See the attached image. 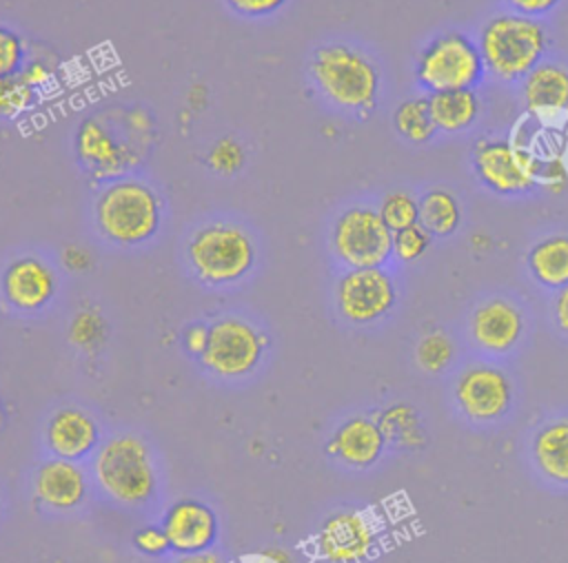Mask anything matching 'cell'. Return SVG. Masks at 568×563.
<instances>
[{"mask_svg": "<svg viewBox=\"0 0 568 563\" xmlns=\"http://www.w3.org/2000/svg\"><path fill=\"white\" fill-rule=\"evenodd\" d=\"M486 78L499 84H519L541 60L552 38L544 20L508 9L493 11L475 33Z\"/></svg>", "mask_w": 568, "mask_h": 563, "instance_id": "obj_1", "label": "cell"}, {"mask_svg": "<svg viewBox=\"0 0 568 563\" xmlns=\"http://www.w3.org/2000/svg\"><path fill=\"white\" fill-rule=\"evenodd\" d=\"M308 73L317 91L337 109L368 115L382 93V71L362 49L346 42H328L313 51Z\"/></svg>", "mask_w": 568, "mask_h": 563, "instance_id": "obj_2", "label": "cell"}, {"mask_svg": "<svg viewBox=\"0 0 568 563\" xmlns=\"http://www.w3.org/2000/svg\"><path fill=\"white\" fill-rule=\"evenodd\" d=\"M470 168L479 186L497 197H528L539 191V149L519 135L475 140Z\"/></svg>", "mask_w": 568, "mask_h": 563, "instance_id": "obj_3", "label": "cell"}, {"mask_svg": "<svg viewBox=\"0 0 568 563\" xmlns=\"http://www.w3.org/2000/svg\"><path fill=\"white\" fill-rule=\"evenodd\" d=\"M417 86L430 95L455 89H479L486 69L475 35L462 29H444L430 35L415 55Z\"/></svg>", "mask_w": 568, "mask_h": 563, "instance_id": "obj_4", "label": "cell"}, {"mask_svg": "<svg viewBox=\"0 0 568 563\" xmlns=\"http://www.w3.org/2000/svg\"><path fill=\"white\" fill-rule=\"evenodd\" d=\"M158 193L138 180L111 182L95 202L100 233L122 246H138L151 239L160 226Z\"/></svg>", "mask_w": 568, "mask_h": 563, "instance_id": "obj_5", "label": "cell"}, {"mask_svg": "<svg viewBox=\"0 0 568 563\" xmlns=\"http://www.w3.org/2000/svg\"><path fill=\"white\" fill-rule=\"evenodd\" d=\"M186 255L197 277L217 286L231 284L253 268L255 246L242 226L217 222L193 233Z\"/></svg>", "mask_w": 568, "mask_h": 563, "instance_id": "obj_6", "label": "cell"}, {"mask_svg": "<svg viewBox=\"0 0 568 563\" xmlns=\"http://www.w3.org/2000/svg\"><path fill=\"white\" fill-rule=\"evenodd\" d=\"M331 248L346 268H377L393 259V231L377 206L353 204L331 228Z\"/></svg>", "mask_w": 568, "mask_h": 563, "instance_id": "obj_7", "label": "cell"}, {"mask_svg": "<svg viewBox=\"0 0 568 563\" xmlns=\"http://www.w3.org/2000/svg\"><path fill=\"white\" fill-rule=\"evenodd\" d=\"M95 477L120 503H144L155 492V470L146 446L133 434L109 439L95 459Z\"/></svg>", "mask_w": 568, "mask_h": 563, "instance_id": "obj_8", "label": "cell"}, {"mask_svg": "<svg viewBox=\"0 0 568 563\" xmlns=\"http://www.w3.org/2000/svg\"><path fill=\"white\" fill-rule=\"evenodd\" d=\"M453 399L466 421L486 426L508 414L515 401V383L501 366L473 361L457 375Z\"/></svg>", "mask_w": 568, "mask_h": 563, "instance_id": "obj_9", "label": "cell"}, {"mask_svg": "<svg viewBox=\"0 0 568 563\" xmlns=\"http://www.w3.org/2000/svg\"><path fill=\"white\" fill-rule=\"evenodd\" d=\"M335 304L339 315L368 326L388 317L397 304L395 277L384 268H348L335 284Z\"/></svg>", "mask_w": 568, "mask_h": 563, "instance_id": "obj_10", "label": "cell"}, {"mask_svg": "<svg viewBox=\"0 0 568 563\" xmlns=\"http://www.w3.org/2000/svg\"><path fill=\"white\" fill-rule=\"evenodd\" d=\"M526 310L508 295H490L473 306L466 319V332L475 350L504 357L526 337Z\"/></svg>", "mask_w": 568, "mask_h": 563, "instance_id": "obj_11", "label": "cell"}, {"mask_svg": "<svg viewBox=\"0 0 568 563\" xmlns=\"http://www.w3.org/2000/svg\"><path fill=\"white\" fill-rule=\"evenodd\" d=\"M266 337L240 317H222L209 326L202 364L222 377L248 375L262 359Z\"/></svg>", "mask_w": 568, "mask_h": 563, "instance_id": "obj_12", "label": "cell"}, {"mask_svg": "<svg viewBox=\"0 0 568 563\" xmlns=\"http://www.w3.org/2000/svg\"><path fill=\"white\" fill-rule=\"evenodd\" d=\"M375 543L377 528L362 510H339L317 532V552L326 563H364Z\"/></svg>", "mask_w": 568, "mask_h": 563, "instance_id": "obj_13", "label": "cell"}, {"mask_svg": "<svg viewBox=\"0 0 568 563\" xmlns=\"http://www.w3.org/2000/svg\"><path fill=\"white\" fill-rule=\"evenodd\" d=\"M526 113L541 124L568 115V66L557 60H541L519 84Z\"/></svg>", "mask_w": 568, "mask_h": 563, "instance_id": "obj_14", "label": "cell"}, {"mask_svg": "<svg viewBox=\"0 0 568 563\" xmlns=\"http://www.w3.org/2000/svg\"><path fill=\"white\" fill-rule=\"evenodd\" d=\"M75 151L95 177L120 175L135 162L133 149L118 140L100 117H87L78 126Z\"/></svg>", "mask_w": 568, "mask_h": 563, "instance_id": "obj_15", "label": "cell"}, {"mask_svg": "<svg viewBox=\"0 0 568 563\" xmlns=\"http://www.w3.org/2000/svg\"><path fill=\"white\" fill-rule=\"evenodd\" d=\"M162 530L169 547L180 554L204 552L217 536V519L209 505L195 499H182L166 510Z\"/></svg>", "mask_w": 568, "mask_h": 563, "instance_id": "obj_16", "label": "cell"}, {"mask_svg": "<svg viewBox=\"0 0 568 563\" xmlns=\"http://www.w3.org/2000/svg\"><path fill=\"white\" fill-rule=\"evenodd\" d=\"M2 293L11 306L20 310H38L53 297L55 275L36 257H20L7 266L2 275Z\"/></svg>", "mask_w": 568, "mask_h": 563, "instance_id": "obj_17", "label": "cell"}, {"mask_svg": "<svg viewBox=\"0 0 568 563\" xmlns=\"http://www.w3.org/2000/svg\"><path fill=\"white\" fill-rule=\"evenodd\" d=\"M386 439L373 417H351L333 432L328 454L351 468H371L379 461Z\"/></svg>", "mask_w": 568, "mask_h": 563, "instance_id": "obj_18", "label": "cell"}, {"mask_svg": "<svg viewBox=\"0 0 568 563\" xmlns=\"http://www.w3.org/2000/svg\"><path fill=\"white\" fill-rule=\"evenodd\" d=\"M530 459L539 477L568 488V417L548 419L532 432Z\"/></svg>", "mask_w": 568, "mask_h": 563, "instance_id": "obj_19", "label": "cell"}, {"mask_svg": "<svg viewBox=\"0 0 568 563\" xmlns=\"http://www.w3.org/2000/svg\"><path fill=\"white\" fill-rule=\"evenodd\" d=\"M36 497L53 510H71L84 501L87 479L82 468L69 459H51L38 468Z\"/></svg>", "mask_w": 568, "mask_h": 563, "instance_id": "obj_20", "label": "cell"}, {"mask_svg": "<svg viewBox=\"0 0 568 563\" xmlns=\"http://www.w3.org/2000/svg\"><path fill=\"white\" fill-rule=\"evenodd\" d=\"M98 443L95 421L78 408L58 410L47 423V446L60 459H80Z\"/></svg>", "mask_w": 568, "mask_h": 563, "instance_id": "obj_21", "label": "cell"}, {"mask_svg": "<svg viewBox=\"0 0 568 563\" xmlns=\"http://www.w3.org/2000/svg\"><path fill=\"white\" fill-rule=\"evenodd\" d=\"M528 275L544 290L568 286V231H555L537 242L526 253Z\"/></svg>", "mask_w": 568, "mask_h": 563, "instance_id": "obj_22", "label": "cell"}, {"mask_svg": "<svg viewBox=\"0 0 568 563\" xmlns=\"http://www.w3.org/2000/svg\"><path fill=\"white\" fill-rule=\"evenodd\" d=\"M433 122L444 135H459L470 131L484 111V100L477 89H455L428 95Z\"/></svg>", "mask_w": 568, "mask_h": 563, "instance_id": "obj_23", "label": "cell"}, {"mask_svg": "<svg viewBox=\"0 0 568 563\" xmlns=\"http://www.w3.org/2000/svg\"><path fill=\"white\" fill-rule=\"evenodd\" d=\"M464 222V208L455 191L428 186L419 193V224L433 237H450Z\"/></svg>", "mask_w": 568, "mask_h": 563, "instance_id": "obj_24", "label": "cell"}, {"mask_svg": "<svg viewBox=\"0 0 568 563\" xmlns=\"http://www.w3.org/2000/svg\"><path fill=\"white\" fill-rule=\"evenodd\" d=\"M386 443L399 450H419L426 446V430L417 410L410 403L397 401L386 406L375 417Z\"/></svg>", "mask_w": 568, "mask_h": 563, "instance_id": "obj_25", "label": "cell"}, {"mask_svg": "<svg viewBox=\"0 0 568 563\" xmlns=\"http://www.w3.org/2000/svg\"><path fill=\"white\" fill-rule=\"evenodd\" d=\"M393 129L404 142L413 146L430 144L439 135V131L433 122L428 95L419 93L402 100L393 111Z\"/></svg>", "mask_w": 568, "mask_h": 563, "instance_id": "obj_26", "label": "cell"}, {"mask_svg": "<svg viewBox=\"0 0 568 563\" xmlns=\"http://www.w3.org/2000/svg\"><path fill=\"white\" fill-rule=\"evenodd\" d=\"M453 359H455V341L446 330L435 328L419 337L415 346V361L424 372L439 375L450 368Z\"/></svg>", "mask_w": 568, "mask_h": 563, "instance_id": "obj_27", "label": "cell"}, {"mask_svg": "<svg viewBox=\"0 0 568 563\" xmlns=\"http://www.w3.org/2000/svg\"><path fill=\"white\" fill-rule=\"evenodd\" d=\"M377 211L393 233L408 228L413 224H419V195L408 188H393L384 193Z\"/></svg>", "mask_w": 568, "mask_h": 563, "instance_id": "obj_28", "label": "cell"}, {"mask_svg": "<svg viewBox=\"0 0 568 563\" xmlns=\"http://www.w3.org/2000/svg\"><path fill=\"white\" fill-rule=\"evenodd\" d=\"M433 235L422 226L413 224L408 228L393 233V259L399 264L417 262L430 246Z\"/></svg>", "mask_w": 568, "mask_h": 563, "instance_id": "obj_29", "label": "cell"}, {"mask_svg": "<svg viewBox=\"0 0 568 563\" xmlns=\"http://www.w3.org/2000/svg\"><path fill=\"white\" fill-rule=\"evenodd\" d=\"M33 98L36 91L20 75L0 78V117H16L31 106Z\"/></svg>", "mask_w": 568, "mask_h": 563, "instance_id": "obj_30", "label": "cell"}, {"mask_svg": "<svg viewBox=\"0 0 568 563\" xmlns=\"http://www.w3.org/2000/svg\"><path fill=\"white\" fill-rule=\"evenodd\" d=\"M106 335V324L98 310H80L71 326H69V337L75 346L82 348H95Z\"/></svg>", "mask_w": 568, "mask_h": 563, "instance_id": "obj_31", "label": "cell"}, {"mask_svg": "<svg viewBox=\"0 0 568 563\" xmlns=\"http://www.w3.org/2000/svg\"><path fill=\"white\" fill-rule=\"evenodd\" d=\"M539 188L555 195L568 188V164L561 151H539Z\"/></svg>", "mask_w": 568, "mask_h": 563, "instance_id": "obj_32", "label": "cell"}, {"mask_svg": "<svg viewBox=\"0 0 568 563\" xmlns=\"http://www.w3.org/2000/svg\"><path fill=\"white\" fill-rule=\"evenodd\" d=\"M209 166L222 175H233L244 166V149L233 137L217 140L209 151Z\"/></svg>", "mask_w": 568, "mask_h": 563, "instance_id": "obj_33", "label": "cell"}, {"mask_svg": "<svg viewBox=\"0 0 568 563\" xmlns=\"http://www.w3.org/2000/svg\"><path fill=\"white\" fill-rule=\"evenodd\" d=\"M24 64V42L7 27H0V78L18 75Z\"/></svg>", "mask_w": 568, "mask_h": 563, "instance_id": "obj_34", "label": "cell"}, {"mask_svg": "<svg viewBox=\"0 0 568 563\" xmlns=\"http://www.w3.org/2000/svg\"><path fill=\"white\" fill-rule=\"evenodd\" d=\"M133 543H135V547H138L140 552L151 554V556H158V554L171 550L164 530H162V528H155V525L142 528V530L133 536Z\"/></svg>", "mask_w": 568, "mask_h": 563, "instance_id": "obj_35", "label": "cell"}, {"mask_svg": "<svg viewBox=\"0 0 568 563\" xmlns=\"http://www.w3.org/2000/svg\"><path fill=\"white\" fill-rule=\"evenodd\" d=\"M564 0H501L504 9L521 13V16H530V18H548Z\"/></svg>", "mask_w": 568, "mask_h": 563, "instance_id": "obj_36", "label": "cell"}, {"mask_svg": "<svg viewBox=\"0 0 568 563\" xmlns=\"http://www.w3.org/2000/svg\"><path fill=\"white\" fill-rule=\"evenodd\" d=\"M286 0H226V4L237 11L240 16L248 18H262L273 11H277Z\"/></svg>", "mask_w": 568, "mask_h": 563, "instance_id": "obj_37", "label": "cell"}, {"mask_svg": "<svg viewBox=\"0 0 568 563\" xmlns=\"http://www.w3.org/2000/svg\"><path fill=\"white\" fill-rule=\"evenodd\" d=\"M18 75H20L33 91H38V89H42V86H47V84L51 82L53 71H51V66L44 64L42 60H29V62L22 64V69H20Z\"/></svg>", "mask_w": 568, "mask_h": 563, "instance_id": "obj_38", "label": "cell"}, {"mask_svg": "<svg viewBox=\"0 0 568 563\" xmlns=\"http://www.w3.org/2000/svg\"><path fill=\"white\" fill-rule=\"evenodd\" d=\"M550 317H552V324L555 328L568 337V286L559 288L552 293V299H550Z\"/></svg>", "mask_w": 568, "mask_h": 563, "instance_id": "obj_39", "label": "cell"}, {"mask_svg": "<svg viewBox=\"0 0 568 563\" xmlns=\"http://www.w3.org/2000/svg\"><path fill=\"white\" fill-rule=\"evenodd\" d=\"M184 348L191 352V355H197L202 357L204 348H206V341H209V326H202V324H193L184 330Z\"/></svg>", "mask_w": 568, "mask_h": 563, "instance_id": "obj_40", "label": "cell"}, {"mask_svg": "<svg viewBox=\"0 0 568 563\" xmlns=\"http://www.w3.org/2000/svg\"><path fill=\"white\" fill-rule=\"evenodd\" d=\"M62 262L69 270H87L91 266V255L80 246H67L62 253Z\"/></svg>", "mask_w": 568, "mask_h": 563, "instance_id": "obj_41", "label": "cell"}, {"mask_svg": "<svg viewBox=\"0 0 568 563\" xmlns=\"http://www.w3.org/2000/svg\"><path fill=\"white\" fill-rule=\"evenodd\" d=\"M248 563H293V561H291V556L284 550L268 547V550H264L260 554H253L248 559Z\"/></svg>", "mask_w": 568, "mask_h": 563, "instance_id": "obj_42", "label": "cell"}, {"mask_svg": "<svg viewBox=\"0 0 568 563\" xmlns=\"http://www.w3.org/2000/svg\"><path fill=\"white\" fill-rule=\"evenodd\" d=\"M175 563H222V559L217 554L211 552H195V554H182Z\"/></svg>", "mask_w": 568, "mask_h": 563, "instance_id": "obj_43", "label": "cell"}]
</instances>
